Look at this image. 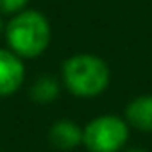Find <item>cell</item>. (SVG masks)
I'll return each instance as SVG.
<instances>
[{
  "label": "cell",
  "mask_w": 152,
  "mask_h": 152,
  "mask_svg": "<svg viewBox=\"0 0 152 152\" xmlns=\"http://www.w3.org/2000/svg\"><path fill=\"white\" fill-rule=\"evenodd\" d=\"M25 59L9 47H0V99L15 95L25 83Z\"/></svg>",
  "instance_id": "obj_4"
},
{
  "label": "cell",
  "mask_w": 152,
  "mask_h": 152,
  "mask_svg": "<svg viewBox=\"0 0 152 152\" xmlns=\"http://www.w3.org/2000/svg\"><path fill=\"white\" fill-rule=\"evenodd\" d=\"M124 118L131 125V129L141 132H152V95H138L134 97L124 109Z\"/></svg>",
  "instance_id": "obj_6"
},
{
  "label": "cell",
  "mask_w": 152,
  "mask_h": 152,
  "mask_svg": "<svg viewBox=\"0 0 152 152\" xmlns=\"http://www.w3.org/2000/svg\"><path fill=\"white\" fill-rule=\"evenodd\" d=\"M61 84L73 97L95 99L111 84V68L104 57L79 52L66 57L61 68Z\"/></svg>",
  "instance_id": "obj_1"
},
{
  "label": "cell",
  "mask_w": 152,
  "mask_h": 152,
  "mask_svg": "<svg viewBox=\"0 0 152 152\" xmlns=\"http://www.w3.org/2000/svg\"><path fill=\"white\" fill-rule=\"evenodd\" d=\"M2 16H4V15L0 13V32H4V27H6V25H4V18H2Z\"/></svg>",
  "instance_id": "obj_10"
},
{
  "label": "cell",
  "mask_w": 152,
  "mask_h": 152,
  "mask_svg": "<svg viewBox=\"0 0 152 152\" xmlns=\"http://www.w3.org/2000/svg\"><path fill=\"white\" fill-rule=\"evenodd\" d=\"M61 88H63V84L56 77H52V75H41V77H38L31 84V99L41 106L52 104L59 97Z\"/></svg>",
  "instance_id": "obj_7"
},
{
  "label": "cell",
  "mask_w": 152,
  "mask_h": 152,
  "mask_svg": "<svg viewBox=\"0 0 152 152\" xmlns=\"http://www.w3.org/2000/svg\"><path fill=\"white\" fill-rule=\"evenodd\" d=\"M29 0H0V13L2 15H16L27 9Z\"/></svg>",
  "instance_id": "obj_8"
},
{
  "label": "cell",
  "mask_w": 152,
  "mask_h": 152,
  "mask_svg": "<svg viewBox=\"0 0 152 152\" xmlns=\"http://www.w3.org/2000/svg\"><path fill=\"white\" fill-rule=\"evenodd\" d=\"M48 141L57 150H75L83 145V127L68 118L56 120L48 129Z\"/></svg>",
  "instance_id": "obj_5"
},
{
  "label": "cell",
  "mask_w": 152,
  "mask_h": 152,
  "mask_svg": "<svg viewBox=\"0 0 152 152\" xmlns=\"http://www.w3.org/2000/svg\"><path fill=\"white\" fill-rule=\"evenodd\" d=\"M122 152H148L147 148H141V147H125Z\"/></svg>",
  "instance_id": "obj_9"
},
{
  "label": "cell",
  "mask_w": 152,
  "mask_h": 152,
  "mask_svg": "<svg viewBox=\"0 0 152 152\" xmlns=\"http://www.w3.org/2000/svg\"><path fill=\"white\" fill-rule=\"evenodd\" d=\"M131 138V125L115 113L91 118L83 127V145L90 152H122Z\"/></svg>",
  "instance_id": "obj_3"
},
{
  "label": "cell",
  "mask_w": 152,
  "mask_h": 152,
  "mask_svg": "<svg viewBox=\"0 0 152 152\" xmlns=\"http://www.w3.org/2000/svg\"><path fill=\"white\" fill-rule=\"evenodd\" d=\"M4 36L6 47L27 61L47 52L52 39V27L41 11L27 7L9 18L4 27Z\"/></svg>",
  "instance_id": "obj_2"
}]
</instances>
